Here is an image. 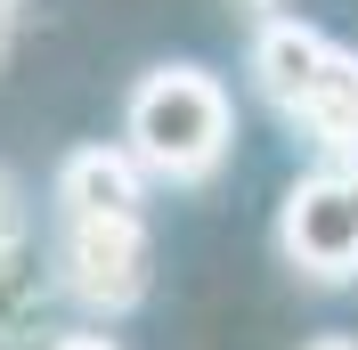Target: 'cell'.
<instances>
[{"instance_id":"obj_7","label":"cell","mask_w":358,"mask_h":350,"mask_svg":"<svg viewBox=\"0 0 358 350\" xmlns=\"http://www.w3.org/2000/svg\"><path fill=\"white\" fill-rule=\"evenodd\" d=\"M49 293H57V285L24 261V244H17V253H0V342H33Z\"/></svg>"},{"instance_id":"obj_8","label":"cell","mask_w":358,"mask_h":350,"mask_svg":"<svg viewBox=\"0 0 358 350\" xmlns=\"http://www.w3.org/2000/svg\"><path fill=\"white\" fill-rule=\"evenodd\" d=\"M24 244V179L0 163V253H17Z\"/></svg>"},{"instance_id":"obj_2","label":"cell","mask_w":358,"mask_h":350,"mask_svg":"<svg viewBox=\"0 0 358 350\" xmlns=\"http://www.w3.org/2000/svg\"><path fill=\"white\" fill-rule=\"evenodd\" d=\"M277 253L310 285H358V155H342V163L285 188Z\"/></svg>"},{"instance_id":"obj_10","label":"cell","mask_w":358,"mask_h":350,"mask_svg":"<svg viewBox=\"0 0 358 350\" xmlns=\"http://www.w3.org/2000/svg\"><path fill=\"white\" fill-rule=\"evenodd\" d=\"M17 8H24V0H0V57H8V33H17Z\"/></svg>"},{"instance_id":"obj_5","label":"cell","mask_w":358,"mask_h":350,"mask_svg":"<svg viewBox=\"0 0 358 350\" xmlns=\"http://www.w3.org/2000/svg\"><path fill=\"white\" fill-rule=\"evenodd\" d=\"M326 33L301 17H261V33H252V90H261L277 114L301 106V90L317 82V66H326Z\"/></svg>"},{"instance_id":"obj_6","label":"cell","mask_w":358,"mask_h":350,"mask_svg":"<svg viewBox=\"0 0 358 350\" xmlns=\"http://www.w3.org/2000/svg\"><path fill=\"white\" fill-rule=\"evenodd\" d=\"M293 122H301L317 147L358 155V49H326V66H317V82L301 90Z\"/></svg>"},{"instance_id":"obj_1","label":"cell","mask_w":358,"mask_h":350,"mask_svg":"<svg viewBox=\"0 0 358 350\" xmlns=\"http://www.w3.org/2000/svg\"><path fill=\"white\" fill-rule=\"evenodd\" d=\"M228 147H236V106H228L220 74L203 66H155L131 82L122 106V155L163 188H203L220 179Z\"/></svg>"},{"instance_id":"obj_4","label":"cell","mask_w":358,"mask_h":350,"mask_svg":"<svg viewBox=\"0 0 358 350\" xmlns=\"http://www.w3.org/2000/svg\"><path fill=\"white\" fill-rule=\"evenodd\" d=\"M49 196H57V220H138L147 172L122 147H73L49 179Z\"/></svg>"},{"instance_id":"obj_9","label":"cell","mask_w":358,"mask_h":350,"mask_svg":"<svg viewBox=\"0 0 358 350\" xmlns=\"http://www.w3.org/2000/svg\"><path fill=\"white\" fill-rule=\"evenodd\" d=\"M49 350H122V342H114V334H98V326H73V334H57Z\"/></svg>"},{"instance_id":"obj_11","label":"cell","mask_w":358,"mask_h":350,"mask_svg":"<svg viewBox=\"0 0 358 350\" xmlns=\"http://www.w3.org/2000/svg\"><path fill=\"white\" fill-rule=\"evenodd\" d=\"M310 350H358V342H350V334H317Z\"/></svg>"},{"instance_id":"obj_3","label":"cell","mask_w":358,"mask_h":350,"mask_svg":"<svg viewBox=\"0 0 358 350\" xmlns=\"http://www.w3.org/2000/svg\"><path fill=\"white\" fill-rule=\"evenodd\" d=\"M57 293L82 302L90 318H122V309L147 302L155 285V244H147V220H66L57 228Z\"/></svg>"}]
</instances>
